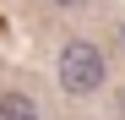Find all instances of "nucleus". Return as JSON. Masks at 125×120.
Here are the masks:
<instances>
[{"label": "nucleus", "mask_w": 125, "mask_h": 120, "mask_svg": "<svg viewBox=\"0 0 125 120\" xmlns=\"http://www.w3.org/2000/svg\"><path fill=\"white\" fill-rule=\"evenodd\" d=\"M0 120H38V109H33V98L6 93V98H0Z\"/></svg>", "instance_id": "f03ea898"}, {"label": "nucleus", "mask_w": 125, "mask_h": 120, "mask_svg": "<svg viewBox=\"0 0 125 120\" xmlns=\"http://www.w3.org/2000/svg\"><path fill=\"white\" fill-rule=\"evenodd\" d=\"M54 6H82V0H54Z\"/></svg>", "instance_id": "7ed1b4c3"}, {"label": "nucleus", "mask_w": 125, "mask_h": 120, "mask_svg": "<svg viewBox=\"0 0 125 120\" xmlns=\"http://www.w3.org/2000/svg\"><path fill=\"white\" fill-rule=\"evenodd\" d=\"M60 87L65 93H98L103 87V49L87 44V38H76V44L60 49Z\"/></svg>", "instance_id": "f257e3e1"}]
</instances>
